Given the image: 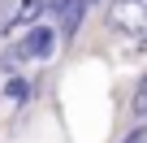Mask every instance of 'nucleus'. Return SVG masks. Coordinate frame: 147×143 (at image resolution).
Here are the masks:
<instances>
[{"mask_svg": "<svg viewBox=\"0 0 147 143\" xmlns=\"http://www.w3.org/2000/svg\"><path fill=\"white\" fill-rule=\"evenodd\" d=\"M56 30H52V22H39V26H30V30H22V39L18 43H9V56L18 61V65H26V61H39V65H48L52 56H56Z\"/></svg>", "mask_w": 147, "mask_h": 143, "instance_id": "f257e3e1", "label": "nucleus"}, {"mask_svg": "<svg viewBox=\"0 0 147 143\" xmlns=\"http://www.w3.org/2000/svg\"><path fill=\"white\" fill-rule=\"evenodd\" d=\"M0 96L13 100V104L35 100V96H30V78H26V74H5V78H0Z\"/></svg>", "mask_w": 147, "mask_h": 143, "instance_id": "f03ea898", "label": "nucleus"}, {"mask_svg": "<svg viewBox=\"0 0 147 143\" xmlns=\"http://www.w3.org/2000/svg\"><path fill=\"white\" fill-rule=\"evenodd\" d=\"M143 113H147V78H138V87H134V104H130L134 126H143Z\"/></svg>", "mask_w": 147, "mask_h": 143, "instance_id": "7ed1b4c3", "label": "nucleus"}, {"mask_svg": "<svg viewBox=\"0 0 147 143\" xmlns=\"http://www.w3.org/2000/svg\"><path fill=\"white\" fill-rule=\"evenodd\" d=\"M13 9H18V0H0V26L13 18Z\"/></svg>", "mask_w": 147, "mask_h": 143, "instance_id": "20e7f679", "label": "nucleus"}, {"mask_svg": "<svg viewBox=\"0 0 147 143\" xmlns=\"http://www.w3.org/2000/svg\"><path fill=\"white\" fill-rule=\"evenodd\" d=\"M143 139H147V130H143V126H134V130H130V134H125L121 143H143Z\"/></svg>", "mask_w": 147, "mask_h": 143, "instance_id": "39448f33", "label": "nucleus"}, {"mask_svg": "<svg viewBox=\"0 0 147 143\" xmlns=\"http://www.w3.org/2000/svg\"><path fill=\"white\" fill-rule=\"evenodd\" d=\"M113 5H134V0H113Z\"/></svg>", "mask_w": 147, "mask_h": 143, "instance_id": "423d86ee", "label": "nucleus"}]
</instances>
